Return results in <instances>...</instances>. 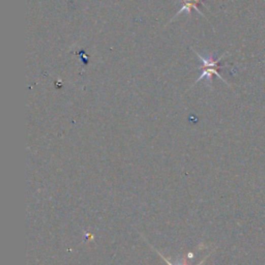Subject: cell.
<instances>
[{"label":"cell","instance_id":"3957f363","mask_svg":"<svg viewBox=\"0 0 265 265\" xmlns=\"http://www.w3.org/2000/svg\"><path fill=\"white\" fill-rule=\"evenodd\" d=\"M158 254H160V253H158ZM160 255H161V254H160ZM161 256H162V255H161ZM162 258H163L165 261H166V263H167L168 265H174V264H173V263H171V262H170L168 259H166L164 256H162ZM203 262H204V260H203V261H201V262H200L198 265H201ZM179 265H187V261H185V259H183V260H182V263H181V264H179Z\"/></svg>","mask_w":265,"mask_h":265},{"label":"cell","instance_id":"6da1fadb","mask_svg":"<svg viewBox=\"0 0 265 265\" xmlns=\"http://www.w3.org/2000/svg\"><path fill=\"white\" fill-rule=\"evenodd\" d=\"M194 52L196 53L197 54V56L200 58V60L203 62V72H202V75L197 79V81L195 82V84L196 83H198L199 81H201L202 79H207L208 80V82H211V79H213V76H217V77H219L221 80L224 82V83H226L227 85H228V83H227V81L225 80V79L220 75V73H219V70L222 68L221 65H220V61L225 57V56H227L228 55V53H225V54H223L220 58H218V59H214L213 57L211 56H208V57H204V56H202L201 54H199V53L197 52V51H195L194 50Z\"/></svg>","mask_w":265,"mask_h":265},{"label":"cell","instance_id":"7a4b0ae2","mask_svg":"<svg viewBox=\"0 0 265 265\" xmlns=\"http://www.w3.org/2000/svg\"><path fill=\"white\" fill-rule=\"evenodd\" d=\"M181 3H182V7H181L180 11L176 14L175 17H177L178 15H180L181 13H184V12L185 13H191V11L193 9L196 10L199 14H201L204 17V15L199 10V5H203L204 6L203 0H181Z\"/></svg>","mask_w":265,"mask_h":265}]
</instances>
